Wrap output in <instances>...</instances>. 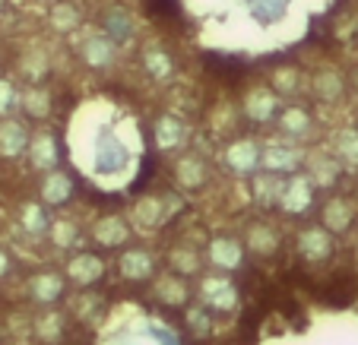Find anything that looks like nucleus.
Returning <instances> with one entry per match:
<instances>
[{"label": "nucleus", "instance_id": "nucleus-1", "mask_svg": "<svg viewBox=\"0 0 358 345\" xmlns=\"http://www.w3.org/2000/svg\"><path fill=\"white\" fill-rule=\"evenodd\" d=\"M200 304L213 314H229L238 307V285L229 276H203Z\"/></svg>", "mask_w": 358, "mask_h": 345}, {"label": "nucleus", "instance_id": "nucleus-2", "mask_svg": "<svg viewBox=\"0 0 358 345\" xmlns=\"http://www.w3.org/2000/svg\"><path fill=\"white\" fill-rule=\"evenodd\" d=\"M64 291H67V279H64L61 272L45 270V272H38V276L29 279V298L41 307L57 304V301L64 298Z\"/></svg>", "mask_w": 358, "mask_h": 345}, {"label": "nucleus", "instance_id": "nucleus-3", "mask_svg": "<svg viewBox=\"0 0 358 345\" xmlns=\"http://www.w3.org/2000/svg\"><path fill=\"white\" fill-rule=\"evenodd\" d=\"M117 272H121L127 282H149L152 272H156V257L143 247H134V251H124L117 257Z\"/></svg>", "mask_w": 358, "mask_h": 345}, {"label": "nucleus", "instance_id": "nucleus-4", "mask_svg": "<svg viewBox=\"0 0 358 345\" xmlns=\"http://www.w3.org/2000/svg\"><path fill=\"white\" fill-rule=\"evenodd\" d=\"M67 279L76 282L80 288H92L95 282L105 279V260L92 257V254H76L67 260Z\"/></svg>", "mask_w": 358, "mask_h": 345}, {"label": "nucleus", "instance_id": "nucleus-5", "mask_svg": "<svg viewBox=\"0 0 358 345\" xmlns=\"http://www.w3.org/2000/svg\"><path fill=\"white\" fill-rule=\"evenodd\" d=\"M206 257H210V263L216 266V270L231 272L244 263V247L235 237H213L210 247H206Z\"/></svg>", "mask_w": 358, "mask_h": 345}, {"label": "nucleus", "instance_id": "nucleus-6", "mask_svg": "<svg viewBox=\"0 0 358 345\" xmlns=\"http://www.w3.org/2000/svg\"><path fill=\"white\" fill-rule=\"evenodd\" d=\"M298 251L308 263H324L333 254V237L327 228H308L298 235Z\"/></svg>", "mask_w": 358, "mask_h": 345}, {"label": "nucleus", "instance_id": "nucleus-7", "mask_svg": "<svg viewBox=\"0 0 358 345\" xmlns=\"http://www.w3.org/2000/svg\"><path fill=\"white\" fill-rule=\"evenodd\" d=\"M276 206L285 212H292V216L308 212V206H311V181H308V177H292L289 184H282Z\"/></svg>", "mask_w": 358, "mask_h": 345}, {"label": "nucleus", "instance_id": "nucleus-8", "mask_svg": "<svg viewBox=\"0 0 358 345\" xmlns=\"http://www.w3.org/2000/svg\"><path fill=\"white\" fill-rule=\"evenodd\" d=\"M152 295H156V301H159V304H165V307H184V304H187V298H190V288L184 285L181 276H175V272H171V276L156 279Z\"/></svg>", "mask_w": 358, "mask_h": 345}, {"label": "nucleus", "instance_id": "nucleus-9", "mask_svg": "<svg viewBox=\"0 0 358 345\" xmlns=\"http://www.w3.org/2000/svg\"><path fill=\"white\" fill-rule=\"evenodd\" d=\"M35 336L48 345H57L67 336V317L61 311H41L38 320H35Z\"/></svg>", "mask_w": 358, "mask_h": 345}, {"label": "nucleus", "instance_id": "nucleus-10", "mask_svg": "<svg viewBox=\"0 0 358 345\" xmlns=\"http://www.w3.org/2000/svg\"><path fill=\"white\" fill-rule=\"evenodd\" d=\"M29 146V133L20 121H7L0 127V156L3 159H16L22 156Z\"/></svg>", "mask_w": 358, "mask_h": 345}, {"label": "nucleus", "instance_id": "nucleus-11", "mask_svg": "<svg viewBox=\"0 0 358 345\" xmlns=\"http://www.w3.org/2000/svg\"><path fill=\"white\" fill-rule=\"evenodd\" d=\"M248 251L257 257H273L279 251V235L264 222H254L248 228Z\"/></svg>", "mask_w": 358, "mask_h": 345}, {"label": "nucleus", "instance_id": "nucleus-12", "mask_svg": "<svg viewBox=\"0 0 358 345\" xmlns=\"http://www.w3.org/2000/svg\"><path fill=\"white\" fill-rule=\"evenodd\" d=\"M127 237H130V228L121 216H105L95 225V241H99L101 247H121Z\"/></svg>", "mask_w": 358, "mask_h": 345}, {"label": "nucleus", "instance_id": "nucleus-13", "mask_svg": "<svg viewBox=\"0 0 358 345\" xmlns=\"http://www.w3.org/2000/svg\"><path fill=\"white\" fill-rule=\"evenodd\" d=\"M324 222H327L330 235H343V231H349L352 222H355V210H352L345 200H330L324 210Z\"/></svg>", "mask_w": 358, "mask_h": 345}, {"label": "nucleus", "instance_id": "nucleus-14", "mask_svg": "<svg viewBox=\"0 0 358 345\" xmlns=\"http://www.w3.org/2000/svg\"><path fill=\"white\" fill-rule=\"evenodd\" d=\"M29 156H32L35 168H55L57 162V142L51 133H38L32 142H29Z\"/></svg>", "mask_w": 358, "mask_h": 345}, {"label": "nucleus", "instance_id": "nucleus-15", "mask_svg": "<svg viewBox=\"0 0 358 345\" xmlns=\"http://www.w3.org/2000/svg\"><path fill=\"white\" fill-rule=\"evenodd\" d=\"M260 159H264V156H260V149L250 140L235 142V146L225 152V162H229L235 171H254V165H257Z\"/></svg>", "mask_w": 358, "mask_h": 345}, {"label": "nucleus", "instance_id": "nucleus-16", "mask_svg": "<svg viewBox=\"0 0 358 345\" xmlns=\"http://www.w3.org/2000/svg\"><path fill=\"white\" fill-rule=\"evenodd\" d=\"M175 177H178V184H181V187L196 190V187H203V181H206V168H203V162H200V159H194V156L178 159Z\"/></svg>", "mask_w": 358, "mask_h": 345}, {"label": "nucleus", "instance_id": "nucleus-17", "mask_svg": "<svg viewBox=\"0 0 358 345\" xmlns=\"http://www.w3.org/2000/svg\"><path fill=\"white\" fill-rule=\"evenodd\" d=\"M184 140H187V136H184V124L178 121V117H159V124H156V146L159 149H175V146H181Z\"/></svg>", "mask_w": 358, "mask_h": 345}, {"label": "nucleus", "instance_id": "nucleus-18", "mask_svg": "<svg viewBox=\"0 0 358 345\" xmlns=\"http://www.w3.org/2000/svg\"><path fill=\"white\" fill-rule=\"evenodd\" d=\"M80 51H83V57H86L92 67H108L111 54H115V51H111V41L101 38V35H89V38L83 41Z\"/></svg>", "mask_w": 358, "mask_h": 345}, {"label": "nucleus", "instance_id": "nucleus-19", "mask_svg": "<svg viewBox=\"0 0 358 345\" xmlns=\"http://www.w3.org/2000/svg\"><path fill=\"white\" fill-rule=\"evenodd\" d=\"M70 193H73V184H70L67 175H51L45 184H41V200L51 206H61L70 200Z\"/></svg>", "mask_w": 358, "mask_h": 345}, {"label": "nucleus", "instance_id": "nucleus-20", "mask_svg": "<svg viewBox=\"0 0 358 345\" xmlns=\"http://www.w3.org/2000/svg\"><path fill=\"white\" fill-rule=\"evenodd\" d=\"M279 102L276 95L266 92V89H254V95L248 98V115L254 117V121H270L273 115H276Z\"/></svg>", "mask_w": 358, "mask_h": 345}, {"label": "nucleus", "instance_id": "nucleus-21", "mask_svg": "<svg viewBox=\"0 0 358 345\" xmlns=\"http://www.w3.org/2000/svg\"><path fill=\"white\" fill-rule=\"evenodd\" d=\"M279 127H282L285 136H304L308 130H311V117H308L304 108L292 105V108H285L282 115H279Z\"/></svg>", "mask_w": 358, "mask_h": 345}, {"label": "nucleus", "instance_id": "nucleus-22", "mask_svg": "<svg viewBox=\"0 0 358 345\" xmlns=\"http://www.w3.org/2000/svg\"><path fill=\"white\" fill-rule=\"evenodd\" d=\"M22 228L32 237H41L45 231H51V219H48V212L38 203H29V206H22Z\"/></svg>", "mask_w": 358, "mask_h": 345}, {"label": "nucleus", "instance_id": "nucleus-23", "mask_svg": "<svg viewBox=\"0 0 358 345\" xmlns=\"http://www.w3.org/2000/svg\"><path fill=\"white\" fill-rule=\"evenodd\" d=\"M200 260L203 254L194 247H175L171 251V270L181 272V276H194V272H200Z\"/></svg>", "mask_w": 358, "mask_h": 345}, {"label": "nucleus", "instance_id": "nucleus-24", "mask_svg": "<svg viewBox=\"0 0 358 345\" xmlns=\"http://www.w3.org/2000/svg\"><path fill=\"white\" fill-rule=\"evenodd\" d=\"M184 320H187V330L194 332L196 339H206L213 332V311H206L203 304L187 307V311H184Z\"/></svg>", "mask_w": 358, "mask_h": 345}, {"label": "nucleus", "instance_id": "nucleus-25", "mask_svg": "<svg viewBox=\"0 0 358 345\" xmlns=\"http://www.w3.org/2000/svg\"><path fill=\"white\" fill-rule=\"evenodd\" d=\"M298 162H301V159L292 149H285V146H270V149L264 152V165L270 171H292V168H298Z\"/></svg>", "mask_w": 358, "mask_h": 345}, {"label": "nucleus", "instance_id": "nucleus-26", "mask_svg": "<svg viewBox=\"0 0 358 345\" xmlns=\"http://www.w3.org/2000/svg\"><path fill=\"white\" fill-rule=\"evenodd\" d=\"M20 102L32 117H45L48 108H51V95H48L41 86H32V89H26V92L20 95Z\"/></svg>", "mask_w": 358, "mask_h": 345}, {"label": "nucleus", "instance_id": "nucleus-27", "mask_svg": "<svg viewBox=\"0 0 358 345\" xmlns=\"http://www.w3.org/2000/svg\"><path fill=\"white\" fill-rule=\"evenodd\" d=\"M314 92L324 98V102H333V98H339L343 95V80H339V73H317L314 76Z\"/></svg>", "mask_w": 358, "mask_h": 345}, {"label": "nucleus", "instance_id": "nucleus-28", "mask_svg": "<svg viewBox=\"0 0 358 345\" xmlns=\"http://www.w3.org/2000/svg\"><path fill=\"white\" fill-rule=\"evenodd\" d=\"M76 22H80V13H76V7H70V3H57V7L51 10V26H55L57 32H73Z\"/></svg>", "mask_w": 358, "mask_h": 345}, {"label": "nucleus", "instance_id": "nucleus-29", "mask_svg": "<svg viewBox=\"0 0 358 345\" xmlns=\"http://www.w3.org/2000/svg\"><path fill=\"white\" fill-rule=\"evenodd\" d=\"M51 241L57 244V247H73L76 244V225L67 222V219H57V222H51Z\"/></svg>", "mask_w": 358, "mask_h": 345}, {"label": "nucleus", "instance_id": "nucleus-30", "mask_svg": "<svg viewBox=\"0 0 358 345\" xmlns=\"http://www.w3.org/2000/svg\"><path fill=\"white\" fill-rule=\"evenodd\" d=\"M101 298L99 295H92V291H86V295H80V298L73 301V317H80V320H92L95 314L101 311Z\"/></svg>", "mask_w": 358, "mask_h": 345}, {"label": "nucleus", "instance_id": "nucleus-31", "mask_svg": "<svg viewBox=\"0 0 358 345\" xmlns=\"http://www.w3.org/2000/svg\"><path fill=\"white\" fill-rule=\"evenodd\" d=\"M336 156L343 159V162H349V165H358V133L355 130H345V133L339 136Z\"/></svg>", "mask_w": 358, "mask_h": 345}, {"label": "nucleus", "instance_id": "nucleus-32", "mask_svg": "<svg viewBox=\"0 0 358 345\" xmlns=\"http://www.w3.org/2000/svg\"><path fill=\"white\" fill-rule=\"evenodd\" d=\"M165 212H169L165 210V200H143V203L136 206V216L143 219V225H156Z\"/></svg>", "mask_w": 358, "mask_h": 345}, {"label": "nucleus", "instance_id": "nucleus-33", "mask_svg": "<svg viewBox=\"0 0 358 345\" xmlns=\"http://www.w3.org/2000/svg\"><path fill=\"white\" fill-rule=\"evenodd\" d=\"M146 70L156 76V80H165V76H171L169 54H165V51H149V54H146Z\"/></svg>", "mask_w": 358, "mask_h": 345}, {"label": "nucleus", "instance_id": "nucleus-34", "mask_svg": "<svg viewBox=\"0 0 358 345\" xmlns=\"http://www.w3.org/2000/svg\"><path fill=\"white\" fill-rule=\"evenodd\" d=\"M311 184H330L336 181V165L330 162V159H314L311 162V177H308Z\"/></svg>", "mask_w": 358, "mask_h": 345}, {"label": "nucleus", "instance_id": "nucleus-35", "mask_svg": "<svg viewBox=\"0 0 358 345\" xmlns=\"http://www.w3.org/2000/svg\"><path fill=\"white\" fill-rule=\"evenodd\" d=\"M22 70H26V76H29L32 82L45 80V73H48V61H45V54H29V61H22Z\"/></svg>", "mask_w": 358, "mask_h": 345}, {"label": "nucleus", "instance_id": "nucleus-36", "mask_svg": "<svg viewBox=\"0 0 358 345\" xmlns=\"http://www.w3.org/2000/svg\"><path fill=\"white\" fill-rule=\"evenodd\" d=\"M20 102V95H16L13 82L10 80H0V115H7V111H13V105Z\"/></svg>", "mask_w": 358, "mask_h": 345}, {"label": "nucleus", "instance_id": "nucleus-37", "mask_svg": "<svg viewBox=\"0 0 358 345\" xmlns=\"http://www.w3.org/2000/svg\"><path fill=\"white\" fill-rule=\"evenodd\" d=\"M276 89L279 92H295L298 89V70H279L276 73Z\"/></svg>", "mask_w": 358, "mask_h": 345}, {"label": "nucleus", "instance_id": "nucleus-38", "mask_svg": "<svg viewBox=\"0 0 358 345\" xmlns=\"http://www.w3.org/2000/svg\"><path fill=\"white\" fill-rule=\"evenodd\" d=\"M7 270H10V260H7V254L0 251V276H7Z\"/></svg>", "mask_w": 358, "mask_h": 345}, {"label": "nucleus", "instance_id": "nucleus-39", "mask_svg": "<svg viewBox=\"0 0 358 345\" xmlns=\"http://www.w3.org/2000/svg\"><path fill=\"white\" fill-rule=\"evenodd\" d=\"M0 10H3V0H0Z\"/></svg>", "mask_w": 358, "mask_h": 345}]
</instances>
